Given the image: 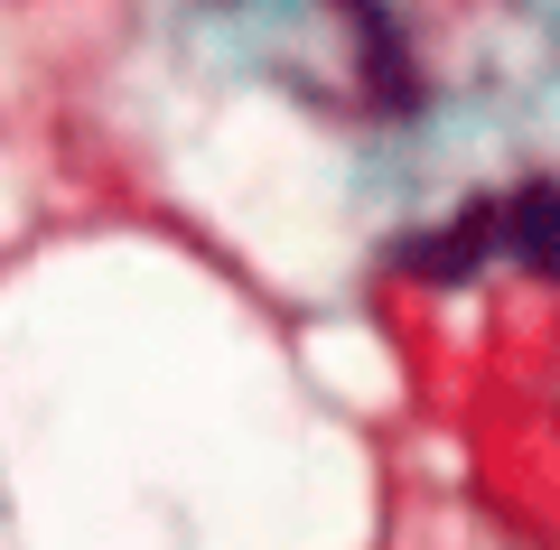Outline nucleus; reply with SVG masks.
<instances>
[{
  "label": "nucleus",
  "mask_w": 560,
  "mask_h": 550,
  "mask_svg": "<svg viewBox=\"0 0 560 550\" xmlns=\"http://www.w3.org/2000/svg\"><path fill=\"white\" fill-rule=\"evenodd\" d=\"M504 253H523L533 271L560 280V187H514L504 197Z\"/></svg>",
  "instance_id": "1"
}]
</instances>
